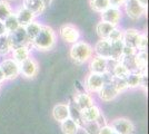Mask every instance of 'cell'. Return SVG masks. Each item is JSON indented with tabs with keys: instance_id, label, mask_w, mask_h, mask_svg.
Instances as JSON below:
<instances>
[{
	"instance_id": "obj_1",
	"label": "cell",
	"mask_w": 149,
	"mask_h": 134,
	"mask_svg": "<svg viewBox=\"0 0 149 134\" xmlns=\"http://www.w3.org/2000/svg\"><path fill=\"white\" fill-rule=\"evenodd\" d=\"M56 32H54V29L49 26L42 25L38 35L30 41V45L38 51H51L56 45Z\"/></svg>"
},
{
	"instance_id": "obj_2",
	"label": "cell",
	"mask_w": 149,
	"mask_h": 134,
	"mask_svg": "<svg viewBox=\"0 0 149 134\" xmlns=\"http://www.w3.org/2000/svg\"><path fill=\"white\" fill-rule=\"evenodd\" d=\"M93 47L88 43L84 40H78L70 47L69 55L74 63L84 64V63H87L88 60H90V58L93 57Z\"/></svg>"
},
{
	"instance_id": "obj_3",
	"label": "cell",
	"mask_w": 149,
	"mask_h": 134,
	"mask_svg": "<svg viewBox=\"0 0 149 134\" xmlns=\"http://www.w3.org/2000/svg\"><path fill=\"white\" fill-rule=\"evenodd\" d=\"M112 78V75L110 72H106L105 74H96V73H89L86 82H85V86L87 89L88 93H98L102 85L107 82H110Z\"/></svg>"
},
{
	"instance_id": "obj_4",
	"label": "cell",
	"mask_w": 149,
	"mask_h": 134,
	"mask_svg": "<svg viewBox=\"0 0 149 134\" xmlns=\"http://www.w3.org/2000/svg\"><path fill=\"white\" fill-rule=\"evenodd\" d=\"M60 38L67 44H74L80 39V30L72 24H65L59 28Z\"/></svg>"
},
{
	"instance_id": "obj_5",
	"label": "cell",
	"mask_w": 149,
	"mask_h": 134,
	"mask_svg": "<svg viewBox=\"0 0 149 134\" xmlns=\"http://www.w3.org/2000/svg\"><path fill=\"white\" fill-rule=\"evenodd\" d=\"M0 69L2 70L6 81H13L20 75V67L13 58H6L0 63Z\"/></svg>"
},
{
	"instance_id": "obj_6",
	"label": "cell",
	"mask_w": 149,
	"mask_h": 134,
	"mask_svg": "<svg viewBox=\"0 0 149 134\" xmlns=\"http://www.w3.org/2000/svg\"><path fill=\"white\" fill-rule=\"evenodd\" d=\"M110 126L113 132L118 134H134L135 132V125L134 123L126 117H117L111 121Z\"/></svg>"
},
{
	"instance_id": "obj_7",
	"label": "cell",
	"mask_w": 149,
	"mask_h": 134,
	"mask_svg": "<svg viewBox=\"0 0 149 134\" xmlns=\"http://www.w3.org/2000/svg\"><path fill=\"white\" fill-rule=\"evenodd\" d=\"M123 7L125 8L127 16L134 20L139 19L141 16H143L146 13V9H147L141 6L137 0H126Z\"/></svg>"
},
{
	"instance_id": "obj_8",
	"label": "cell",
	"mask_w": 149,
	"mask_h": 134,
	"mask_svg": "<svg viewBox=\"0 0 149 134\" xmlns=\"http://www.w3.org/2000/svg\"><path fill=\"white\" fill-rule=\"evenodd\" d=\"M9 38H10V43H11V47L13 49L17 48V47H21V46H30V41L27 37V34L24 27H19L17 30L9 34Z\"/></svg>"
},
{
	"instance_id": "obj_9",
	"label": "cell",
	"mask_w": 149,
	"mask_h": 134,
	"mask_svg": "<svg viewBox=\"0 0 149 134\" xmlns=\"http://www.w3.org/2000/svg\"><path fill=\"white\" fill-rule=\"evenodd\" d=\"M121 13H121L120 8L109 6L107 9H105L102 13H100V19H101V21L109 22L113 26H117L120 19H121V16H123Z\"/></svg>"
},
{
	"instance_id": "obj_10",
	"label": "cell",
	"mask_w": 149,
	"mask_h": 134,
	"mask_svg": "<svg viewBox=\"0 0 149 134\" xmlns=\"http://www.w3.org/2000/svg\"><path fill=\"white\" fill-rule=\"evenodd\" d=\"M20 67V75L25 78H33L38 73V64L33 58H27L21 64L19 65Z\"/></svg>"
},
{
	"instance_id": "obj_11",
	"label": "cell",
	"mask_w": 149,
	"mask_h": 134,
	"mask_svg": "<svg viewBox=\"0 0 149 134\" xmlns=\"http://www.w3.org/2000/svg\"><path fill=\"white\" fill-rule=\"evenodd\" d=\"M93 51L96 54V56L110 60V58H111V41L108 39H100L96 43Z\"/></svg>"
},
{
	"instance_id": "obj_12",
	"label": "cell",
	"mask_w": 149,
	"mask_h": 134,
	"mask_svg": "<svg viewBox=\"0 0 149 134\" xmlns=\"http://www.w3.org/2000/svg\"><path fill=\"white\" fill-rule=\"evenodd\" d=\"M97 94L102 102H110V101H113L119 95V92L112 85L111 82H107L102 85V87L98 91Z\"/></svg>"
},
{
	"instance_id": "obj_13",
	"label": "cell",
	"mask_w": 149,
	"mask_h": 134,
	"mask_svg": "<svg viewBox=\"0 0 149 134\" xmlns=\"http://www.w3.org/2000/svg\"><path fill=\"white\" fill-rule=\"evenodd\" d=\"M109 60L106 58L99 57V56H93L90 58L89 63V69L91 73L96 74H105L106 72H109L108 69Z\"/></svg>"
},
{
	"instance_id": "obj_14",
	"label": "cell",
	"mask_w": 149,
	"mask_h": 134,
	"mask_svg": "<svg viewBox=\"0 0 149 134\" xmlns=\"http://www.w3.org/2000/svg\"><path fill=\"white\" fill-rule=\"evenodd\" d=\"M125 79L128 88H138L140 86H145L146 75H143L138 70H134V72H129V74L126 76Z\"/></svg>"
},
{
	"instance_id": "obj_15",
	"label": "cell",
	"mask_w": 149,
	"mask_h": 134,
	"mask_svg": "<svg viewBox=\"0 0 149 134\" xmlns=\"http://www.w3.org/2000/svg\"><path fill=\"white\" fill-rule=\"evenodd\" d=\"M51 113H52V117L55 121L61 123L62 121L70 117V107H69L68 104L59 103V104H56L54 106Z\"/></svg>"
},
{
	"instance_id": "obj_16",
	"label": "cell",
	"mask_w": 149,
	"mask_h": 134,
	"mask_svg": "<svg viewBox=\"0 0 149 134\" xmlns=\"http://www.w3.org/2000/svg\"><path fill=\"white\" fill-rule=\"evenodd\" d=\"M79 112H80V120L82 123L98 121L100 119V116H101L100 109L97 105H95V104H93V106L82 109V111H79Z\"/></svg>"
},
{
	"instance_id": "obj_17",
	"label": "cell",
	"mask_w": 149,
	"mask_h": 134,
	"mask_svg": "<svg viewBox=\"0 0 149 134\" xmlns=\"http://www.w3.org/2000/svg\"><path fill=\"white\" fill-rule=\"evenodd\" d=\"M74 104L79 111H82V109L93 106L95 104V101L89 93H78L74 96Z\"/></svg>"
},
{
	"instance_id": "obj_18",
	"label": "cell",
	"mask_w": 149,
	"mask_h": 134,
	"mask_svg": "<svg viewBox=\"0 0 149 134\" xmlns=\"http://www.w3.org/2000/svg\"><path fill=\"white\" fill-rule=\"evenodd\" d=\"M22 7L31 11L35 16L41 15L46 9V6L41 0H22Z\"/></svg>"
},
{
	"instance_id": "obj_19",
	"label": "cell",
	"mask_w": 149,
	"mask_h": 134,
	"mask_svg": "<svg viewBox=\"0 0 149 134\" xmlns=\"http://www.w3.org/2000/svg\"><path fill=\"white\" fill-rule=\"evenodd\" d=\"M147 51H137L134 55V62L136 70L147 76Z\"/></svg>"
},
{
	"instance_id": "obj_20",
	"label": "cell",
	"mask_w": 149,
	"mask_h": 134,
	"mask_svg": "<svg viewBox=\"0 0 149 134\" xmlns=\"http://www.w3.org/2000/svg\"><path fill=\"white\" fill-rule=\"evenodd\" d=\"M139 35H140V32H138L137 29L129 28V29L124 30V35H123V41H124V45L125 46H128V47H132V48L136 49L137 40H138Z\"/></svg>"
},
{
	"instance_id": "obj_21",
	"label": "cell",
	"mask_w": 149,
	"mask_h": 134,
	"mask_svg": "<svg viewBox=\"0 0 149 134\" xmlns=\"http://www.w3.org/2000/svg\"><path fill=\"white\" fill-rule=\"evenodd\" d=\"M15 15H16V18L18 20L19 25L21 27H25L27 24H29L32 20H35V17H36L31 11H29L28 9H26L24 7L19 8L17 10V13H15Z\"/></svg>"
},
{
	"instance_id": "obj_22",
	"label": "cell",
	"mask_w": 149,
	"mask_h": 134,
	"mask_svg": "<svg viewBox=\"0 0 149 134\" xmlns=\"http://www.w3.org/2000/svg\"><path fill=\"white\" fill-rule=\"evenodd\" d=\"M29 55H30L29 46H21V47H17L11 51V58L19 65L27 58H29Z\"/></svg>"
},
{
	"instance_id": "obj_23",
	"label": "cell",
	"mask_w": 149,
	"mask_h": 134,
	"mask_svg": "<svg viewBox=\"0 0 149 134\" xmlns=\"http://www.w3.org/2000/svg\"><path fill=\"white\" fill-rule=\"evenodd\" d=\"M60 128L63 134H77L79 131V124L72 117H68L60 123Z\"/></svg>"
},
{
	"instance_id": "obj_24",
	"label": "cell",
	"mask_w": 149,
	"mask_h": 134,
	"mask_svg": "<svg viewBox=\"0 0 149 134\" xmlns=\"http://www.w3.org/2000/svg\"><path fill=\"white\" fill-rule=\"evenodd\" d=\"M116 26L111 25L109 22H105V21H101L100 20L99 22L96 26V32H97V35L100 37V39H107L109 34L111 32V30L115 28Z\"/></svg>"
},
{
	"instance_id": "obj_25",
	"label": "cell",
	"mask_w": 149,
	"mask_h": 134,
	"mask_svg": "<svg viewBox=\"0 0 149 134\" xmlns=\"http://www.w3.org/2000/svg\"><path fill=\"white\" fill-rule=\"evenodd\" d=\"M124 41L123 40H116L111 41V58L110 60L119 62L123 57V51H124Z\"/></svg>"
},
{
	"instance_id": "obj_26",
	"label": "cell",
	"mask_w": 149,
	"mask_h": 134,
	"mask_svg": "<svg viewBox=\"0 0 149 134\" xmlns=\"http://www.w3.org/2000/svg\"><path fill=\"white\" fill-rule=\"evenodd\" d=\"M41 26L42 25H41L40 22H37V21L32 20L31 22L27 24V25L24 27L26 30V34H27V37L29 39V41H31L32 39L37 36L38 32H40V29H41Z\"/></svg>"
},
{
	"instance_id": "obj_27",
	"label": "cell",
	"mask_w": 149,
	"mask_h": 134,
	"mask_svg": "<svg viewBox=\"0 0 149 134\" xmlns=\"http://www.w3.org/2000/svg\"><path fill=\"white\" fill-rule=\"evenodd\" d=\"M13 51L11 47V43H10V38H9V34L7 32L5 35L0 36V55L5 56L10 54Z\"/></svg>"
},
{
	"instance_id": "obj_28",
	"label": "cell",
	"mask_w": 149,
	"mask_h": 134,
	"mask_svg": "<svg viewBox=\"0 0 149 134\" xmlns=\"http://www.w3.org/2000/svg\"><path fill=\"white\" fill-rule=\"evenodd\" d=\"M110 73H111V75L113 77L126 78V76L129 74V69L121 62H116V65L113 66V68H112V70Z\"/></svg>"
},
{
	"instance_id": "obj_29",
	"label": "cell",
	"mask_w": 149,
	"mask_h": 134,
	"mask_svg": "<svg viewBox=\"0 0 149 134\" xmlns=\"http://www.w3.org/2000/svg\"><path fill=\"white\" fill-rule=\"evenodd\" d=\"M89 5L95 13H101L105 9L110 6L108 0H89Z\"/></svg>"
},
{
	"instance_id": "obj_30",
	"label": "cell",
	"mask_w": 149,
	"mask_h": 134,
	"mask_svg": "<svg viewBox=\"0 0 149 134\" xmlns=\"http://www.w3.org/2000/svg\"><path fill=\"white\" fill-rule=\"evenodd\" d=\"M3 24H5V27H6V30L8 34L13 32L15 30H17L19 27H20L18 20H17V18H16V15H15L13 13H11L5 21H3Z\"/></svg>"
},
{
	"instance_id": "obj_31",
	"label": "cell",
	"mask_w": 149,
	"mask_h": 134,
	"mask_svg": "<svg viewBox=\"0 0 149 134\" xmlns=\"http://www.w3.org/2000/svg\"><path fill=\"white\" fill-rule=\"evenodd\" d=\"M13 13V8L7 0H0V20H5Z\"/></svg>"
},
{
	"instance_id": "obj_32",
	"label": "cell",
	"mask_w": 149,
	"mask_h": 134,
	"mask_svg": "<svg viewBox=\"0 0 149 134\" xmlns=\"http://www.w3.org/2000/svg\"><path fill=\"white\" fill-rule=\"evenodd\" d=\"M110 82H111L112 85H113V86L116 87V89L119 92V94L128 89V86H127V83H126V79H125V78H119V77L112 76Z\"/></svg>"
},
{
	"instance_id": "obj_33",
	"label": "cell",
	"mask_w": 149,
	"mask_h": 134,
	"mask_svg": "<svg viewBox=\"0 0 149 134\" xmlns=\"http://www.w3.org/2000/svg\"><path fill=\"white\" fill-rule=\"evenodd\" d=\"M84 125V130L87 134H98V131H99V123L98 121L95 122H86V123H82Z\"/></svg>"
},
{
	"instance_id": "obj_34",
	"label": "cell",
	"mask_w": 149,
	"mask_h": 134,
	"mask_svg": "<svg viewBox=\"0 0 149 134\" xmlns=\"http://www.w3.org/2000/svg\"><path fill=\"white\" fill-rule=\"evenodd\" d=\"M147 35L145 32H140L139 37H138V40H137V45H136V49L137 51H147Z\"/></svg>"
},
{
	"instance_id": "obj_35",
	"label": "cell",
	"mask_w": 149,
	"mask_h": 134,
	"mask_svg": "<svg viewBox=\"0 0 149 134\" xmlns=\"http://www.w3.org/2000/svg\"><path fill=\"white\" fill-rule=\"evenodd\" d=\"M123 35H124V30L118 28L117 26L111 30V32L108 36V40L110 41H116V40H123Z\"/></svg>"
},
{
	"instance_id": "obj_36",
	"label": "cell",
	"mask_w": 149,
	"mask_h": 134,
	"mask_svg": "<svg viewBox=\"0 0 149 134\" xmlns=\"http://www.w3.org/2000/svg\"><path fill=\"white\" fill-rule=\"evenodd\" d=\"M98 134H113V130L110 125H102L99 128V131H98Z\"/></svg>"
},
{
	"instance_id": "obj_37",
	"label": "cell",
	"mask_w": 149,
	"mask_h": 134,
	"mask_svg": "<svg viewBox=\"0 0 149 134\" xmlns=\"http://www.w3.org/2000/svg\"><path fill=\"white\" fill-rule=\"evenodd\" d=\"M137 53V51L132 47H128V46H125L124 51H123V56H134Z\"/></svg>"
},
{
	"instance_id": "obj_38",
	"label": "cell",
	"mask_w": 149,
	"mask_h": 134,
	"mask_svg": "<svg viewBox=\"0 0 149 134\" xmlns=\"http://www.w3.org/2000/svg\"><path fill=\"white\" fill-rule=\"evenodd\" d=\"M109 5L111 7H116V8H120L124 6V4L126 2V0H108Z\"/></svg>"
},
{
	"instance_id": "obj_39",
	"label": "cell",
	"mask_w": 149,
	"mask_h": 134,
	"mask_svg": "<svg viewBox=\"0 0 149 134\" xmlns=\"http://www.w3.org/2000/svg\"><path fill=\"white\" fill-rule=\"evenodd\" d=\"M5 34H7L6 27H5L3 21H1V20H0V36H2V35H5Z\"/></svg>"
},
{
	"instance_id": "obj_40",
	"label": "cell",
	"mask_w": 149,
	"mask_h": 134,
	"mask_svg": "<svg viewBox=\"0 0 149 134\" xmlns=\"http://www.w3.org/2000/svg\"><path fill=\"white\" fill-rule=\"evenodd\" d=\"M6 82V77L3 75V73H2V70L0 69V85L2 83H5Z\"/></svg>"
},
{
	"instance_id": "obj_41",
	"label": "cell",
	"mask_w": 149,
	"mask_h": 134,
	"mask_svg": "<svg viewBox=\"0 0 149 134\" xmlns=\"http://www.w3.org/2000/svg\"><path fill=\"white\" fill-rule=\"evenodd\" d=\"M140 5L143 7H145V8H147V5H148V0H137Z\"/></svg>"
},
{
	"instance_id": "obj_42",
	"label": "cell",
	"mask_w": 149,
	"mask_h": 134,
	"mask_svg": "<svg viewBox=\"0 0 149 134\" xmlns=\"http://www.w3.org/2000/svg\"><path fill=\"white\" fill-rule=\"evenodd\" d=\"M42 2L45 4V6H49V5H51V2H52V0H41Z\"/></svg>"
},
{
	"instance_id": "obj_43",
	"label": "cell",
	"mask_w": 149,
	"mask_h": 134,
	"mask_svg": "<svg viewBox=\"0 0 149 134\" xmlns=\"http://www.w3.org/2000/svg\"><path fill=\"white\" fill-rule=\"evenodd\" d=\"M113 134H118V133H115V132H113Z\"/></svg>"
}]
</instances>
